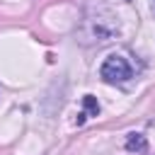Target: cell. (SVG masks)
Returning a JSON list of instances; mask_svg holds the SVG:
<instances>
[{"label": "cell", "mask_w": 155, "mask_h": 155, "mask_svg": "<svg viewBox=\"0 0 155 155\" xmlns=\"http://www.w3.org/2000/svg\"><path fill=\"white\" fill-rule=\"evenodd\" d=\"M131 75H133V70H131L128 61H126L124 56H119V53L107 56V58H104V63H102V68H99V78H102L104 82H109V85L126 82Z\"/></svg>", "instance_id": "cell-1"}, {"label": "cell", "mask_w": 155, "mask_h": 155, "mask_svg": "<svg viewBox=\"0 0 155 155\" xmlns=\"http://www.w3.org/2000/svg\"><path fill=\"white\" fill-rule=\"evenodd\" d=\"M126 150L128 153H145L148 150V138L143 133H128L126 138Z\"/></svg>", "instance_id": "cell-2"}, {"label": "cell", "mask_w": 155, "mask_h": 155, "mask_svg": "<svg viewBox=\"0 0 155 155\" xmlns=\"http://www.w3.org/2000/svg\"><path fill=\"white\" fill-rule=\"evenodd\" d=\"M82 107H85V111H87L90 116H97V114H99V102H97L94 94H85V97H82Z\"/></svg>", "instance_id": "cell-3"}, {"label": "cell", "mask_w": 155, "mask_h": 155, "mask_svg": "<svg viewBox=\"0 0 155 155\" xmlns=\"http://www.w3.org/2000/svg\"><path fill=\"white\" fill-rule=\"evenodd\" d=\"M85 119H87V111H80V114H78V119H75V124H78V126H82V124H85Z\"/></svg>", "instance_id": "cell-4"}, {"label": "cell", "mask_w": 155, "mask_h": 155, "mask_svg": "<svg viewBox=\"0 0 155 155\" xmlns=\"http://www.w3.org/2000/svg\"><path fill=\"white\" fill-rule=\"evenodd\" d=\"M150 10H153V15H155V0H150Z\"/></svg>", "instance_id": "cell-5"}]
</instances>
